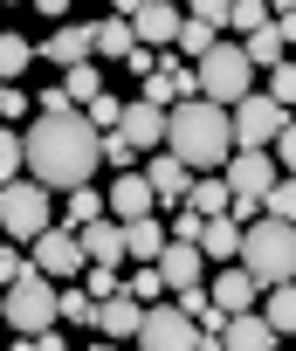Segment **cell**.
I'll list each match as a JSON object with an SVG mask.
<instances>
[{"mask_svg": "<svg viewBox=\"0 0 296 351\" xmlns=\"http://www.w3.org/2000/svg\"><path fill=\"white\" fill-rule=\"evenodd\" d=\"M21 145H28V180H42L49 193L90 186L97 165H103V138H97V124H90L83 110H69V117H35V124L21 131Z\"/></svg>", "mask_w": 296, "mask_h": 351, "instance_id": "6da1fadb", "label": "cell"}, {"mask_svg": "<svg viewBox=\"0 0 296 351\" xmlns=\"http://www.w3.org/2000/svg\"><path fill=\"white\" fill-rule=\"evenodd\" d=\"M166 152H173L180 165H193V172H221V165L234 158V124H227V110L207 104V97L173 104V110H166Z\"/></svg>", "mask_w": 296, "mask_h": 351, "instance_id": "7a4b0ae2", "label": "cell"}, {"mask_svg": "<svg viewBox=\"0 0 296 351\" xmlns=\"http://www.w3.org/2000/svg\"><path fill=\"white\" fill-rule=\"evenodd\" d=\"M241 269H248L262 289L296 282V221H275V214L248 221V228H241Z\"/></svg>", "mask_w": 296, "mask_h": 351, "instance_id": "3957f363", "label": "cell"}, {"mask_svg": "<svg viewBox=\"0 0 296 351\" xmlns=\"http://www.w3.org/2000/svg\"><path fill=\"white\" fill-rule=\"evenodd\" d=\"M193 76H200V97H207V104H221V110H234V104L255 90V62H248V49H241V42H227V35L193 62Z\"/></svg>", "mask_w": 296, "mask_h": 351, "instance_id": "277c9868", "label": "cell"}, {"mask_svg": "<svg viewBox=\"0 0 296 351\" xmlns=\"http://www.w3.org/2000/svg\"><path fill=\"white\" fill-rule=\"evenodd\" d=\"M42 228H56L49 186H42V180H8V186H0V234L28 248V241H35Z\"/></svg>", "mask_w": 296, "mask_h": 351, "instance_id": "5b68a950", "label": "cell"}, {"mask_svg": "<svg viewBox=\"0 0 296 351\" xmlns=\"http://www.w3.org/2000/svg\"><path fill=\"white\" fill-rule=\"evenodd\" d=\"M227 124H234V152H269L275 138H282V124H289V110L269 97V90H248L234 110H227Z\"/></svg>", "mask_w": 296, "mask_h": 351, "instance_id": "8992f818", "label": "cell"}, {"mask_svg": "<svg viewBox=\"0 0 296 351\" xmlns=\"http://www.w3.org/2000/svg\"><path fill=\"white\" fill-rule=\"evenodd\" d=\"M8 324H14V337L56 330V282L42 269H28L21 282H8Z\"/></svg>", "mask_w": 296, "mask_h": 351, "instance_id": "52a82bcc", "label": "cell"}, {"mask_svg": "<svg viewBox=\"0 0 296 351\" xmlns=\"http://www.w3.org/2000/svg\"><path fill=\"white\" fill-rule=\"evenodd\" d=\"M131 344H138V351H200V324H193L180 303H152Z\"/></svg>", "mask_w": 296, "mask_h": 351, "instance_id": "ba28073f", "label": "cell"}, {"mask_svg": "<svg viewBox=\"0 0 296 351\" xmlns=\"http://www.w3.org/2000/svg\"><path fill=\"white\" fill-rule=\"evenodd\" d=\"M28 262H35L49 282H69V276H83V269H90V262H83L76 228H62V221H56V228H42V234L28 241Z\"/></svg>", "mask_w": 296, "mask_h": 351, "instance_id": "9c48e42d", "label": "cell"}, {"mask_svg": "<svg viewBox=\"0 0 296 351\" xmlns=\"http://www.w3.org/2000/svg\"><path fill=\"white\" fill-rule=\"evenodd\" d=\"M221 180H227L241 200H262V193L282 180V165H275V152H234V158L221 165Z\"/></svg>", "mask_w": 296, "mask_h": 351, "instance_id": "30bf717a", "label": "cell"}, {"mask_svg": "<svg viewBox=\"0 0 296 351\" xmlns=\"http://www.w3.org/2000/svg\"><path fill=\"white\" fill-rule=\"evenodd\" d=\"M180 21H186V8H173V0H145V8L131 14V35H138V49H173L180 42Z\"/></svg>", "mask_w": 296, "mask_h": 351, "instance_id": "8fae6325", "label": "cell"}, {"mask_svg": "<svg viewBox=\"0 0 296 351\" xmlns=\"http://www.w3.org/2000/svg\"><path fill=\"white\" fill-rule=\"evenodd\" d=\"M42 62H56V69H76V62H97V28L90 21H62L42 49H35Z\"/></svg>", "mask_w": 296, "mask_h": 351, "instance_id": "7c38bea8", "label": "cell"}, {"mask_svg": "<svg viewBox=\"0 0 296 351\" xmlns=\"http://www.w3.org/2000/svg\"><path fill=\"white\" fill-rule=\"evenodd\" d=\"M103 207H110V221H145V214H159V193H152L145 172H117L110 193H103Z\"/></svg>", "mask_w": 296, "mask_h": 351, "instance_id": "4fadbf2b", "label": "cell"}, {"mask_svg": "<svg viewBox=\"0 0 296 351\" xmlns=\"http://www.w3.org/2000/svg\"><path fill=\"white\" fill-rule=\"evenodd\" d=\"M76 241H83V262L90 269H124L131 255H124V221H90V228H76Z\"/></svg>", "mask_w": 296, "mask_h": 351, "instance_id": "5bb4252c", "label": "cell"}, {"mask_svg": "<svg viewBox=\"0 0 296 351\" xmlns=\"http://www.w3.org/2000/svg\"><path fill=\"white\" fill-rule=\"evenodd\" d=\"M159 282L180 296V289H200L207 282V255H200V241H166V255H159Z\"/></svg>", "mask_w": 296, "mask_h": 351, "instance_id": "9a60e30c", "label": "cell"}, {"mask_svg": "<svg viewBox=\"0 0 296 351\" xmlns=\"http://www.w3.org/2000/svg\"><path fill=\"white\" fill-rule=\"evenodd\" d=\"M207 296H214L227 317H241V310H262V282H255L241 262H221V276L207 282Z\"/></svg>", "mask_w": 296, "mask_h": 351, "instance_id": "2e32d148", "label": "cell"}, {"mask_svg": "<svg viewBox=\"0 0 296 351\" xmlns=\"http://www.w3.org/2000/svg\"><path fill=\"white\" fill-rule=\"evenodd\" d=\"M138 324H145V303H138L131 289H117V296H103V303H97V337L131 344V337H138Z\"/></svg>", "mask_w": 296, "mask_h": 351, "instance_id": "e0dca14e", "label": "cell"}, {"mask_svg": "<svg viewBox=\"0 0 296 351\" xmlns=\"http://www.w3.org/2000/svg\"><path fill=\"white\" fill-rule=\"evenodd\" d=\"M145 180H152L159 207H186V193H193V180H200V172H193V165H180L173 152H152V172H145Z\"/></svg>", "mask_w": 296, "mask_h": 351, "instance_id": "ac0fdd59", "label": "cell"}, {"mask_svg": "<svg viewBox=\"0 0 296 351\" xmlns=\"http://www.w3.org/2000/svg\"><path fill=\"white\" fill-rule=\"evenodd\" d=\"M221 344H227V351H275V344H282V330H275L262 310H241V317H227Z\"/></svg>", "mask_w": 296, "mask_h": 351, "instance_id": "d6986e66", "label": "cell"}, {"mask_svg": "<svg viewBox=\"0 0 296 351\" xmlns=\"http://www.w3.org/2000/svg\"><path fill=\"white\" fill-rule=\"evenodd\" d=\"M117 131H124V138H131L138 152H159V145H166V110L138 97V104H124V117H117Z\"/></svg>", "mask_w": 296, "mask_h": 351, "instance_id": "ffe728a7", "label": "cell"}, {"mask_svg": "<svg viewBox=\"0 0 296 351\" xmlns=\"http://www.w3.org/2000/svg\"><path fill=\"white\" fill-rule=\"evenodd\" d=\"M166 241H173V228H166L159 214L124 221V255H131V262H159V255H166Z\"/></svg>", "mask_w": 296, "mask_h": 351, "instance_id": "44dd1931", "label": "cell"}, {"mask_svg": "<svg viewBox=\"0 0 296 351\" xmlns=\"http://www.w3.org/2000/svg\"><path fill=\"white\" fill-rule=\"evenodd\" d=\"M200 255H207V262H241V221H234V214H214V221L200 228Z\"/></svg>", "mask_w": 296, "mask_h": 351, "instance_id": "7402d4cb", "label": "cell"}, {"mask_svg": "<svg viewBox=\"0 0 296 351\" xmlns=\"http://www.w3.org/2000/svg\"><path fill=\"white\" fill-rule=\"evenodd\" d=\"M90 28H97V62H131L138 35H131V21H124V14H103V21H90Z\"/></svg>", "mask_w": 296, "mask_h": 351, "instance_id": "603a6c76", "label": "cell"}, {"mask_svg": "<svg viewBox=\"0 0 296 351\" xmlns=\"http://www.w3.org/2000/svg\"><path fill=\"white\" fill-rule=\"evenodd\" d=\"M186 207H193L200 221H214V214H227V207H234V186H227V180H214V172H200L193 193H186Z\"/></svg>", "mask_w": 296, "mask_h": 351, "instance_id": "cb8c5ba5", "label": "cell"}, {"mask_svg": "<svg viewBox=\"0 0 296 351\" xmlns=\"http://www.w3.org/2000/svg\"><path fill=\"white\" fill-rule=\"evenodd\" d=\"M262 317H269L282 337H296V282H275V289H262Z\"/></svg>", "mask_w": 296, "mask_h": 351, "instance_id": "d4e9b609", "label": "cell"}, {"mask_svg": "<svg viewBox=\"0 0 296 351\" xmlns=\"http://www.w3.org/2000/svg\"><path fill=\"white\" fill-rule=\"evenodd\" d=\"M241 49H248V62H255V69H275L289 42H282V28L269 21V28H255V35H241Z\"/></svg>", "mask_w": 296, "mask_h": 351, "instance_id": "484cf974", "label": "cell"}, {"mask_svg": "<svg viewBox=\"0 0 296 351\" xmlns=\"http://www.w3.org/2000/svg\"><path fill=\"white\" fill-rule=\"evenodd\" d=\"M62 200H69V207H62V228H90V221H103V214H110L97 186H76V193H62Z\"/></svg>", "mask_w": 296, "mask_h": 351, "instance_id": "4316f807", "label": "cell"}, {"mask_svg": "<svg viewBox=\"0 0 296 351\" xmlns=\"http://www.w3.org/2000/svg\"><path fill=\"white\" fill-rule=\"evenodd\" d=\"M21 69H35V42L28 35H0V83H21Z\"/></svg>", "mask_w": 296, "mask_h": 351, "instance_id": "83f0119b", "label": "cell"}, {"mask_svg": "<svg viewBox=\"0 0 296 351\" xmlns=\"http://www.w3.org/2000/svg\"><path fill=\"white\" fill-rule=\"evenodd\" d=\"M62 90H69V104L83 110L90 97H103V69H97V62H76V69H62Z\"/></svg>", "mask_w": 296, "mask_h": 351, "instance_id": "f1b7e54d", "label": "cell"}, {"mask_svg": "<svg viewBox=\"0 0 296 351\" xmlns=\"http://www.w3.org/2000/svg\"><path fill=\"white\" fill-rule=\"evenodd\" d=\"M0 180H28V145L14 124H0Z\"/></svg>", "mask_w": 296, "mask_h": 351, "instance_id": "f546056e", "label": "cell"}, {"mask_svg": "<svg viewBox=\"0 0 296 351\" xmlns=\"http://www.w3.org/2000/svg\"><path fill=\"white\" fill-rule=\"evenodd\" d=\"M214 42H221V28H207V21H193V14H186V21H180V42H173V49H180L186 62H200V56H207Z\"/></svg>", "mask_w": 296, "mask_h": 351, "instance_id": "4dcf8cb0", "label": "cell"}, {"mask_svg": "<svg viewBox=\"0 0 296 351\" xmlns=\"http://www.w3.org/2000/svg\"><path fill=\"white\" fill-rule=\"evenodd\" d=\"M56 324H97V296L90 289H56Z\"/></svg>", "mask_w": 296, "mask_h": 351, "instance_id": "1f68e13d", "label": "cell"}, {"mask_svg": "<svg viewBox=\"0 0 296 351\" xmlns=\"http://www.w3.org/2000/svg\"><path fill=\"white\" fill-rule=\"evenodd\" d=\"M275 14H269V0H234V8H227V28L234 35H255V28H269Z\"/></svg>", "mask_w": 296, "mask_h": 351, "instance_id": "d6a6232c", "label": "cell"}, {"mask_svg": "<svg viewBox=\"0 0 296 351\" xmlns=\"http://www.w3.org/2000/svg\"><path fill=\"white\" fill-rule=\"evenodd\" d=\"M262 214H275V221H296V180H289V172H282V180L262 193Z\"/></svg>", "mask_w": 296, "mask_h": 351, "instance_id": "836d02e7", "label": "cell"}, {"mask_svg": "<svg viewBox=\"0 0 296 351\" xmlns=\"http://www.w3.org/2000/svg\"><path fill=\"white\" fill-rule=\"evenodd\" d=\"M124 289H131L145 310H152V303H159V289H166V282H159V262H138V276H124Z\"/></svg>", "mask_w": 296, "mask_h": 351, "instance_id": "e575fe53", "label": "cell"}, {"mask_svg": "<svg viewBox=\"0 0 296 351\" xmlns=\"http://www.w3.org/2000/svg\"><path fill=\"white\" fill-rule=\"evenodd\" d=\"M83 117H90V124H97V138H103V131H117V117H124V104H117V97L103 90V97H90V104H83Z\"/></svg>", "mask_w": 296, "mask_h": 351, "instance_id": "d590c367", "label": "cell"}, {"mask_svg": "<svg viewBox=\"0 0 296 351\" xmlns=\"http://www.w3.org/2000/svg\"><path fill=\"white\" fill-rule=\"evenodd\" d=\"M35 262H28V248L21 241H0V289H8V282H21Z\"/></svg>", "mask_w": 296, "mask_h": 351, "instance_id": "8d00e7d4", "label": "cell"}, {"mask_svg": "<svg viewBox=\"0 0 296 351\" xmlns=\"http://www.w3.org/2000/svg\"><path fill=\"white\" fill-rule=\"evenodd\" d=\"M269 97H275L282 110H296V62H275V69H269Z\"/></svg>", "mask_w": 296, "mask_h": 351, "instance_id": "74e56055", "label": "cell"}, {"mask_svg": "<svg viewBox=\"0 0 296 351\" xmlns=\"http://www.w3.org/2000/svg\"><path fill=\"white\" fill-rule=\"evenodd\" d=\"M131 158H138V145H131L124 131H103V165H117V172H131Z\"/></svg>", "mask_w": 296, "mask_h": 351, "instance_id": "f35d334b", "label": "cell"}, {"mask_svg": "<svg viewBox=\"0 0 296 351\" xmlns=\"http://www.w3.org/2000/svg\"><path fill=\"white\" fill-rule=\"evenodd\" d=\"M69 110H76V104H69V90H62V83H49V90L35 97V117H69Z\"/></svg>", "mask_w": 296, "mask_h": 351, "instance_id": "ab89813d", "label": "cell"}, {"mask_svg": "<svg viewBox=\"0 0 296 351\" xmlns=\"http://www.w3.org/2000/svg\"><path fill=\"white\" fill-rule=\"evenodd\" d=\"M227 8H234V0H186V14L207 21V28H227Z\"/></svg>", "mask_w": 296, "mask_h": 351, "instance_id": "60d3db41", "label": "cell"}, {"mask_svg": "<svg viewBox=\"0 0 296 351\" xmlns=\"http://www.w3.org/2000/svg\"><path fill=\"white\" fill-rule=\"evenodd\" d=\"M269 152H275V165H282V172H289V180H296V117L282 124V138H275Z\"/></svg>", "mask_w": 296, "mask_h": 351, "instance_id": "b9f144b4", "label": "cell"}, {"mask_svg": "<svg viewBox=\"0 0 296 351\" xmlns=\"http://www.w3.org/2000/svg\"><path fill=\"white\" fill-rule=\"evenodd\" d=\"M166 228H173V241H200V228H207V221H200L193 207H180V214H173Z\"/></svg>", "mask_w": 296, "mask_h": 351, "instance_id": "7bdbcfd3", "label": "cell"}, {"mask_svg": "<svg viewBox=\"0 0 296 351\" xmlns=\"http://www.w3.org/2000/svg\"><path fill=\"white\" fill-rule=\"evenodd\" d=\"M14 351H76V344H69L62 330H35V337H21Z\"/></svg>", "mask_w": 296, "mask_h": 351, "instance_id": "ee69618b", "label": "cell"}, {"mask_svg": "<svg viewBox=\"0 0 296 351\" xmlns=\"http://www.w3.org/2000/svg\"><path fill=\"white\" fill-rule=\"evenodd\" d=\"M173 303H180V310H186V317H193V324H200V317H207V303H214V296H207V282H200V289H180V296H173Z\"/></svg>", "mask_w": 296, "mask_h": 351, "instance_id": "f6af8a7d", "label": "cell"}, {"mask_svg": "<svg viewBox=\"0 0 296 351\" xmlns=\"http://www.w3.org/2000/svg\"><path fill=\"white\" fill-rule=\"evenodd\" d=\"M275 28H282V42L296 49V8H289V14H275Z\"/></svg>", "mask_w": 296, "mask_h": 351, "instance_id": "bcb514c9", "label": "cell"}, {"mask_svg": "<svg viewBox=\"0 0 296 351\" xmlns=\"http://www.w3.org/2000/svg\"><path fill=\"white\" fill-rule=\"evenodd\" d=\"M138 8H145V0H110V14H124V21H131Z\"/></svg>", "mask_w": 296, "mask_h": 351, "instance_id": "7dc6e473", "label": "cell"}, {"mask_svg": "<svg viewBox=\"0 0 296 351\" xmlns=\"http://www.w3.org/2000/svg\"><path fill=\"white\" fill-rule=\"evenodd\" d=\"M35 8H42V14H69V0H35Z\"/></svg>", "mask_w": 296, "mask_h": 351, "instance_id": "c3c4849f", "label": "cell"}, {"mask_svg": "<svg viewBox=\"0 0 296 351\" xmlns=\"http://www.w3.org/2000/svg\"><path fill=\"white\" fill-rule=\"evenodd\" d=\"M289 8H296V0H269V14H289Z\"/></svg>", "mask_w": 296, "mask_h": 351, "instance_id": "681fc988", "label": "cell"}, {"mask_svg": "<svg viewBox=\"0 0 296 351\" xmlns=\"http://www.w3.org/2000/svg\"><path fill=\"white\" fill-rule=\"evenodd\" d=\"M200 351H227V344H221V337H200Z\"/></svg>", "mask_w": 296, "mask_h": 351, "instance_id": "f907efd6", "label": "cell"}, {"mask_svg": "<svg viewBox=\"0 0 296 351\" xmlns=\"http://www.w3.org/2000/svg\"><path fill=\"white\" fill-rule=\"evenodd\" d=\"M90 351H124V344H110V337H103V344H90Z\"/></svg>", "mask_w": 296, "mask_h": 351, "instance_id": "816d5d0a", "label": "cell"}, {"mask_svg": "<svg viewBox=\"0 0 296 351\" xmlns=\"http://www.w3.org/2000/svg\"><path fill=\"white\" fill-rule=\"evenodd\" d=\"M0 324H8V289H0Z\"/></svg>", "mask_w": 296, "mask_h": 351, "instance_id": "f5cc1de1", "label": "cell"}, {"mask_svg": "<svg viewBox=\"0 0 296 351\" xmlns=\"http://www.w3.org/2000/svg\"><path fill=\"white\" fill-rule=\"evenodd\" d=\"M0 8H14V0H0Z\"/></svg>", "mask_w": 296, "mask_h": 351, "instance_id": "db71d44e", "label": "cell"}, {"mask_svg": "<svg viewBox=\"0 0 296 351\" xmlns=\"http://www.w3.org/2000/svg\"><path fill=\"white\" fill-rule=\"evenodd\" d=\"M173 8H186V0H173Z\"/></svg>", "mask_w": 296, "mask_h": 351, "instance_id": "11a10c76", "label": "cell"}]
</instances>
